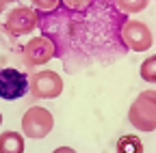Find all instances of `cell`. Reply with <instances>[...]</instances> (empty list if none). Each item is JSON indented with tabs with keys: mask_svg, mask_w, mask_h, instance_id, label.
<instances>
[{
	"mask_svg": "<svg viewBox=\"0 0 156 153\" xmlns=\"http://www.w3.org/2000/svg\"><path fill=\"white\" fill-rule=\"evenodd\" d=\"M0 125H2V112H0Z\"/></svg>",
	"mask_w": 156,
	"mask_h": 153,
	"instance_id": "cell-17",
	"label": "cell"
},
{
	"mask_svg": "<svg viewBox=\"0 0 156 153\" xmlns=\"http://www.w3.org/2000/svg\"><path fill=\"white\" fill-rule=\"evenodd\" d=\"M119 37L124 45L130 50V52H147L154 43V37H152V30L147 24L139 22V20H128L122 30H119Z\"/></svg>",
	"mask_w": 156,
	"mask_h": 153,
	"instance_id": "cell-6",
	"label": "cell"
},
{
	"mask_svg": "<svg viewBox=\"0 0 156 153\" xmlns=\"http://www.w3.org/2000/svg\"><path fill=\"white\" fill-rule=\"evenodd\" d=\"M128 121L139 131H154L156 129V91H141L136 99L130 104Z\"/></svg>",
	"mask_w": 156,
	"mask_h": 153,
	"instance_id": "cell-1",
	"label": "cell"
},
{
	"mask_svg": "<svg viewBox=\"0 0 156 153\" xmlns=\"http://www.w3.org/2000/svg\"><path fill=\"white\" fill-rule=\"evenodd\" d=\"M63 5H65V9H69L74 13H80V11L89 9L91 0H63Z\"/></svg>",
	"mask_w": 156,
	"mask_h": 153,
	"instance_id": "cell-13",
	"label": "cell"
},
{
	"mask_svg": "<svg viewBox=\"0 0 156 153\" xmlns=\"http://www.w3.org/2000/svg\"><path fill=\"white\" fill-rule=\"evenodd\" d=\"M30 2H33V9H37L39 13H50L61 9L63 0H30Z\"/></svg>",
	"mask_w": 156,
	"mask_h": 153,
	"instance_id": "cell-12",
	"label": "cell"
},
{
	"mask_svg": "<svg viewBox=\"0 0 156 153\" xmlns=\"http://www.w3.org/2000/svg\"><path fill=\"white\" fill-rule=\"evenodd\" d=\"M2 9H5V5H2V2H0V13H2Z\"/></svg>",
	"mask_w": 156,
	"mask_h": 153,
	"instance_id": "cell-16",
	"label": "cell"
},
{
	"mask_svg": "<svg viewBox=\"0 0 156 153\" xmlns=\"http://www.w3.org/2000/svg\"><path fill=\"white\" fill-rule=\"evenodd\" d=\"M22 56H24V63L28 67H39V65H46L48 61H52L54 56H58V45L50 37L39 35V37H33L24 45Z\"/></svg>",
	"mask_w": 156,
	"mask_h": 153,
	"instance_id": "cell-4",
	"label": "cell"
},
{
	"mask_svg": "<svg viewBox=\"0 0 156 153\" xmlns=\"http://www.w3.org/2000/svg\"><path fill=\"white\" fill-rule=\"evenodd\" d=\"M28 93L35 99H54L63 93V78L52 69H41L33 73Z\"/></svg>",
	"mask_w": 156,
	"mask_h": 153,
	"instance_id": "cell-5",
	"label": "cell"
},
{
	"mask_svg": "<svg viewBox=\"0 0 156 153\" xmlns=\"http://www.w3.org/2000/svg\"><path fill=\"white\" fill-rule=\"evenodd\" d=\"M52 153H78L76 149H72V147H56Z\"/></svg>",
	"mask_w": 156,
	"mask_h": 153,
	"instance_id": "cell-14",
	"label": "cell"
},
{
	"mask_svg": "<svg viewBox=\"0 0 156 153\" xmlns=\"http://www.w3.org/2000/svg\"><path fill=\"white\" fill-rule=\"evenodd\" d=\"M39 11L37 9H30V7H17V9H11L7 20H5V28L7 32H11L13 37H20V35H28L33 32L37 26H39Z\"/></svg>",
	"mask_w": 156,
	"mask_h": 153,
	"instance_id": "cell-7",
	"label": "cell"
},
{
	"mask_svg": "<svg viewBox=\"0 0 156 153\" xmlns=\"http://www.w3.org/2000/svg\"><path fill=\"white\" fill-rule=\"evenodd\" d=\"M24 134L17 131H2L0 134V153H24L26 142H24Z\"/></svg>",
	"mask_w": 156,
	"mask_h": 153,
	"instance_id": "cell-8",
	"label": "cell"
},
{
	"mask_svg": "<svg viewBox=\"0 0 156 153\" xmlns=\"http://www.w3.org/2000/svg\"><path fill=\"white\" fill-rule=\"evenodd\" d=\"M30 91V78L15 67L0 69V99H20Z\"/></svg>",
	"mask_w": 156,
	"mask_h": 153,
	"instance_id": "cell-3",
	"label": "cell"
},
{
	"mask_svg": "<svg viewBox=\"0 0 156 153\" xmlns=\"http://www.w3.org/2000/svg\"><path fill=\"white\" fill-rule=\"evenodd\" d=\"M139 73H141V80H143V82H147V84H156V54L147 56V58L141 63Z\"/></svg>",
	"mask_w": 156,
	"mask_h": 153,
	"instance_id": "cell-10",
	"label": "cell"
},
{
	"mask_svg": "<svg viewBox=\"0 0 156 153\" xmlns=\"http://www.w3.org/2000/svg\"><path fill=\"white\" fill-rule=\"evenodd\" d=\"M2 5H11V2H17V0H0Z\"/></svg>",
	"mask_w": 156,
	"mask_h": 153,
	"instance_id": "cell-15",
	"label": "cell"
},
{
	"mask_svg": "<svg viewBox=\"0 0 156 153\" xmlns=\"http://www.w3.org/2000/svg\"><path fill=\"white\" fill-rule=\"evenodd\" d=\"M115 5H117V9H119L122 13L134 15V13H141L150 5V0H115Z\"/></svg>",
	"mask_w": 156,
	"mask_h": 153,
	"instance_id": "cell-11",
	"label": "cell"
},
{
	"mask_svg": "<svg viewBox=\"0 0 156 153\" xmlns=\"http://www.w3.org/2000/svg\"><path fill=\"white\" fill-rule=\"evenodd\" d=\"M117 153H143V142L141 138L132 136V134H126L117 140Z\"/></svg>",
	"mask_w": 156,
	"mask_h": 153,
	"instance_id": "cell-9",
	"label": "cell"
},
{
	"mask_svg": "<svg viewBox=\"0 0 156 153\" xmlns=\"http://www.w3.org/2000/svg\"><path fill=\"white\" fill-rule=\"evenodd\" d=\"M54 129V117L44 106H30L22 114V134L30 140H44Z\"/></svg>",
	"mask_w": 156,
	"mask_h": 153,
	"instance_id": "cell-2",
	"label": "cell"
}]
</instances>
